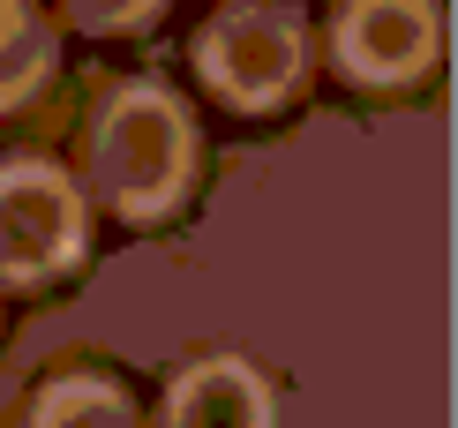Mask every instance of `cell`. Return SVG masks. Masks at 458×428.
<instances>
[{
	"instance_id": "cell-8",
	"label": "cell",
	"mask_w": 458,
	"mask_h": 428,
	"mask_svg": "<svg viewBox=\"0 0 458 428\" xmlns=\"http://www.w3.org/2000/svg\"><path fill=\"white\" fill-rule=\"evenodd\" d=\"M23 38H30V8H23V0H0V61H8Z\"/></svg>"
},
{
	"instance_id": "cell-2",
	"label": "cell",
	"mask_w": 458,
	"mask_h": 428,
	"mask_svg": "<svg viewBox=\"0 0 458 428\" xmlns=\"http://www.w3.org/2000/svg\"><path fill=\"white\" fill-rule=\"evenodd\" d=\"M196 68L233 113H271L309 68V30H301L293 8L241 0V8L211 15V30L196 38Z\"/></svg>"
},
{
	"instance_id": "cell-7",
	"label": "cell",
	"mask_w": 458,
	"mask_h": 428,
	"mask_svg": "<svg viewBox=\"0 0 458 428\" xmlns=\"http://www.w3.org/2000/svg\"><path fill=\"white\" fill-rule=\"evenodd\" d=\"M150 8H158V0H75V15H83L90 30H136Z\"/></svg>"
},
{
	"instance_id": "cell-3",
	"label": "cell",
	"mask_w": 458,
	"mask_h": 428,
	"mask_svg": "<svg viewBox=\"0 0 458 428\" xmlns=\"http://www.w3.org/2000/svg\"><path fill=\"white\" fill-rule=\"evenodd\" d=\"M83 256V188L46 158L0 166V278L38 286Z\"/></svg>"
},
{
	"instance_id": "cell-4",
	"label": "cell",
	"mask_w": 458,
	"mask_h": 428,
	"mask_svg": "<svg viewBox=\"0 0 458 428\" xmlns=\"http://www.w3.org/2000/svg\"><path fill=\"white\" fill-rule=\"evenodd\" d=\"M331 46L353 83H413L444 46V15L436 0H346Z\"/></svg>"
},
{
	"instance_id": "cell-6",
	"label": "cell",
	"mask_w": 458,
	"mask_h": 428,
	"mask_svg": "<svg viewBox=\"0 0 458 428\" xmlns=\"http://www.w3.org/2000/svg\"><path fill=\"white\" fill-rule=\"evenodd\" d=\"M30 428H136V414L106 376H61V383H46Z\"/></svg>"
},
{
	"instance_id": "cell-5",
	"label": "cell",
	"mask_w": 458,
	"mask_h": 428,
	"mask_svg": "<svg viewBox=\"0 0 458 428\" xmlns=\"http://www.w3.org/2000/svg\"><path fill=\"white\" fill-rule=\"evenodd\" d=\"M165 428H271V383L248 361H196L165 391Z\"/></svg>"
},
{
	"instance_id": "cell-1",
	"label": "cell",
	"mask_w": 458,
	"mask_h": 428,
	"mask_svg": "<svg viewBox=\"0 0 458 428\" xmlns=\"http://www.w3.org/2000/svg\"><path fill=\"white\" fill-rule=\"evenodd\" d=\"M196 181V121L165 83H121L98 113V188L121 218H165Z\"/></svg>"
}]
</instances>
